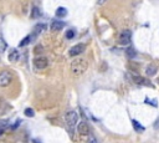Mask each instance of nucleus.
Here are the masks:
<instances>
[{
    "label": "nucleus",
    "mask_w": 159,
    "mask_h": 143,
    "mask_svg": "<svg viewBox=\"0 0 159 143\" xmlns=\"http://www.w3.org/2000/svg\"><path fill=\"white\" fill-rule=\"evenodd\" d=\"M132 123H133V127H134V130H136L137 132H143V131H144V127L138 122V121L133 120V121H132Z\"/></svg>",
    "instance_id": "obj_13"
},
{
    "label": "nucleus",
    "mask_w": 159,
    "mask_h": 143,
    "mask_svg": "<svg viewBox=\"0 0 159 143\" xmlns=\"http://www.w3.org/2000/svg\"><path fill=\"white\" fill-rule=\"evenodd\" d=\"M126 55H127V57H129V59H134L137 56V51L134 50V47L129 46V47L126 49Z\"/></svg>",
    "instance_id": "obj_10"
},
{
    "label": "nucleus",
    "mask_w": 159,
    "mask_h": 143,
    "mask_svg": "<svg viewBox=\"0 0 159 143\" xmlns=\"http://www.w3.org/2000/svg\"><path fill=\"white\" fill-rule=\"evenodd\" d=\"M40 15H41V13H40V10L37 6H34L32 8V13H31V17L32 19H37V17H40Z\"/></svg>",
    "instance_id": "obj_14"
},
{
    "label": "nucleus",
    "mask_w": 159,
    "mask_h": 143,
    "mask_svg": "<svg viewBox=\"0 0 159 143\" xmlns=\"http://www.w3.org/2000/svg\"><path fill=\"white\" fill-rule=\"evenodd\" d=\"M56 16L57 17H65L67 15V10H66V8H62V6H61V8H59L56 10Z\"/></svg>",
    "instance_id": "obj_12"
},
{
    "label": "nucleus",
    "mask_w": 159,
    "mask_h": 143,
    "mask_svg": "<svg viewBox=\"0 0 159 143\" xmlns=\"http://www.w3.org/2000/svg\"><path fill=\"white\" fill-rule=\"evenodd\" d=\"M132 40V33L129 30H123L119 35V44L121 45H128Z\"/></svg>",
    "instance_id": "obj_5"
},
{
    "label": "nucleus",
    "mask_w": 159,
    "mask_h": 143,
    "mask_svg": "<svg viewBox=\"0 0 159 143\" xmlns=\"http://www.w3.org/2000/svg\"><path fill=\"white\" fill-rule=\"evenodd\" d=\"M65 122H66L67 127L73 128L76 124H77V122H78V114H77V112H75V111H68V112L65 114Z\"/></svg>",
    "instance_id": "obj_2"
},
{
    "label": "nucleus",
    "mask_w": 159,
    "mask_h": 143,
    "mask_svg": "<svg viewBox=\"0 0 159 143\" xmlns=\"http://www.w3.org/2000/svg\"><path fill=\"white\" fill-rule=\"evenodd\" d=\"M87 69H88L87 60L82 59V57L75 59L73 61L71 62V71H72V74H73L75 76H80V75L85 74Z\"/></svg>",
    "instance_id": "obj_1"
},
{
    "label": "nucleus",
    "mask_w": 159,
    "mask_h": 143,
    "mask_svg": "<svg viewBox=\"0 0 159 143\" xmlns=\"http://www.w3.org/2000/svg\"><path fill=\"white\" fill-rule=\"evenodd\" d=\"M88 143H97V141L95 139V137H92V136H90V138H88Z\"/></svg>",
    "instance_id": "obj_21"
},
{
    "label": "nucleus",
    "mask_w": 159,
    "mask_h": 143,
    "mask_svg": "<svg viewBox=\"0 0 159 143\" xmlns=\"http://www.w3.org/2000/svg\"><path fill=\"white\" fill-rule=\"evenodd\" d=\"M77 132L81 136H90V126L86 122H80L77 124Z\"/></svg>",
    "instance_id": "obj_7"
},
{
    "label": "nucleus",
    "mask_w": 159,
    "mask_h": 143,
    "mask_svg": "<svg viewBox=\"0 0 159 143\" xmlns=\"http://www.w3.org/2000/svg\"><path fill=\"white\" fill-rule=\"evenodd\" d=\"M31 42V36L29 35V36H26L24 39L23 41H20V44H19V47H24V46H26V45H29Z\"/></svg>",
    "instance_id": "obj_15"
},
{
    "label": "nucleus",
    "mask_w": 159,
    "mask_h": 143,
    "mask_svg": "<svg viewBox=\"0 0 159 143\" xmlns=\"http://www.w3.org/2000/svg\"><path fill=\"white\" fill-rule=\"evenodd\" d=\"M13 81V75L9 71H1L0 72V87H6L10 85V82Z\"/></svg>",
    "instance_id": "obj_3"
},
{
    "label": "nucleus",
    "mask_w": 159,
    "mask_h": 143,
    "mask_svg": "<svg viewBox=\"0 0 159 143\" xmlns=\"http://www.w3.org/2000/svg\"><path fill=\"white\" fill-rule=\"evenodd\" d=\"M24 113H25V116H26V117H34V114H35V112H34V110H32V108H26L24 111Z\"/></svg>",
    "instance_id": "obj_18"
},
{
    "label": "nucleus",
    "mask_w": 159,
    "mask_h": 143,
    "mask_svg": "<svg viewBox=\"0 0 159 143\" xmlns=\"http://www.w3.org/2000/svg\"><path fill=\"white\" fill-rule=\"evenodd\" d=\"M85 51V45L84 44H77L75 46H72L68 51V55L71 57H75V56H80V53H82Z\"/></svg>",
    "instance_id": "obj_6"
},
{
    "label": "nucleus",
    "mask_w": 159,
    "mask_h": 143,
    "mask_svg": "<svg viewBox=\"0 0 159 143\" xmlns=\"http://www.w3.org/2000/svg\"><path fill=\"white\" fill-rule=\"evenodd\" d=\"M3 105H4V101H3V98L0 97V108H1V107H3Z\"/></svg>",
    "instance_id": "obj_23"
},
{
    "label": "nucleus",
    "mask_w": 159,
    "mask_h": 143,
    "mask_svg": "<svg viewBox=\"0 0 159 143\" xmlns=\"http://www.w3.org/2000/svg\"><path fill=\"white\" fill-rule=\"evenodd\" d=\"M73 36H75V31L73 30H68L67 33H66V39H73Z\"/></svg>",
    "instance_id": "obj_20"
},
{
    "label": "nucleus",
    "mask_w": 159,
    "mask_h": 143,
    "mask_svg": "<svg viewBox=\"0 0 159 143\" xmlns=\"http://www.w3.org/2000/svg\"><path fill=\"white\" fill-rule=\"evenodd\" d=\"M19 57H20V55H19V52H17V50L13 49L9 53V61H17Z\"/></svg>",
    "instance_id": "obj_9"
},
{
    "label": "nucleus",
    "mask_w": 159,
    "mask_h": 143,
    "mask_svg": "<svg viewBox=\"0 0 159 143\" xmlns=\"http://www.w3.org/2000/svg\"><path fill=\"white\" fill-rule=\"evenodd\" d=\"M146 74H147V76H154V75L157 74V66H155V65H149L147 67V70H146Z\"/></svg>",
    "instance_id": "obj_11"
},
{
    "label": "nucleus",
    "mask_w": 159,
    "mask_h": 143,
    "mask_svg": "<svg viewBox=\"0 0 159 143\" xmlns=\"http://www.w3.org/2000/svg\"><path fill=\"white\" fill-rule=\"evenodd\" d=\"M35 27H36V29H35V33L37 34V33H41V31L44 30V29L46 27V25H45V24H39V25H36Z\"/></svg>",
    "instance_id": "obj_19"
},
{
    "label": "nucleus",
    "mask_w": 159,
    "mask_h": 143,
    "mask_svg": "<svg viewBox=\"0 0 159 143\" xmlns=\"http://www.w3.org/2000/svg\"><path fill=\"white\" fill-rule=\"evenodd\" d=\"M63 26H65V24L62 23V21H60V20H55V21H52V23H51V29H52V30H55V31H60Z\"/></svg>",
    "instance_id": "obj_8"
},
{
    "label": "nucleus",
    "mask_w": 159,
    "mask_h": 143,
    "mask_svg": "<svg viewBox=\"0 0 159 143\" xmlns=\"http://www.w3.org/2000/svg\"><path fill=\"white\" fill-rule=\"evenodd\" d=\"M154 127H155V128H159V118L154 122Z\"/></svg>",
    "instance_id": "obj_22"
},
{
    "label": "nucleus",
    "mask_w": 159,
    "mask_h": 143,
    "mask_svg": "<svg viewBox=\"0 0 159 143\" xmlns=\"http://www.w3.org/2000/svg\"><path fill=\"white\" fill-rule=\"evenodd\" d=\"M6 47H8V45H6L5 40H4L3 37H0V53L4 52L5 50H6Z\"/></svg>",
    "instance_id": "obj_16"
},
{
    "label": "nucleus",
    "mask_w": 159,
    "mask_h": 143,
    "mask_svg": "<svg viewBox=\"0 0 159 143\" xmlns=\"http://www.w3.org/2000/svg\"><path fill=\"white\" fill-rule=\"evenodd\" d=\"M34 143H39V142L37 141H34Z\"/></svg>",
    "instance_id": "obj_24"
},
{
    "label": "nucleus",
    "mask_w": 159,
    "mask_h": 143,
    "mask_svg": "<svg viewBox=\"0 0 159 143\" xmlns=\"http://www.w3.org/2000/svg\"><path fill=\"white\" fill-rule=\"evenodd\" d=\"M133 81H134L136 84H139V85L146 84V80H144L143 77H140V76H136V77H133Z\"/></svg>",
    "instance_id": "obj_17"
},
{
    "label": "nucleus",
    "mask_w": 159,
    "mask_h": 143,
    "mask_svg": "<svg viewBox=\"0 0 159 143\" xmlns=\"http://www.w3.org/2000/svg\"><path fill=\"white\" fill-rule=\"evenodd\" d=\"M32 63H34V67H36L37 70H44L47 67L49 61L45 56H36L34 59V61H32Z\"/></svg>",
    "instance_id": "obj_4"
}]
</instances>
